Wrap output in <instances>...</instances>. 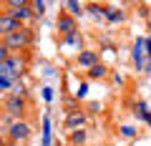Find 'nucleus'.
<instances>
[{
  "label": "nucleus",
  "mask_w": 151,
  "mask_h": 146,
  "mask_svg": "<svg viewBox=\"0 0 151 146\" xmlns=\"http://www.w3.org/2000/svg\"><path fill=\"white\" fill-rule=\"evenodd\" d=\"M108 20H124V13H108Z\"/></svg>",
  "instance_id": "15"
},
{
  "label": "nucleus",
  "mask_w": 151,
  "mask_h": 146,
  "mask_svg": "<svg viewBox=\"0 0 151 146\" xmlns=\"http://www.w3.org/2000/svg\"><path fill=\"white\" fill-rule=\"evenodd\" d=\"M10 86V78H5V76H0V88H8Z\"/></svg>",
  "instance_id": "16"
},
{
  "label": "nucleus",
  "mask_w": 151,
  "mask_h": 146,
  "mask_svg": "<svg viewBox=\"0 0 151 146\" xmlns=\"http://www.w3.org/2000/svg\"><path fill=\"white\" fill-rule=\"evenodd\" d=\"M83 124H86V116H83V114H68V119H65V129H68V131L81 129Z\"/></svg>",
  "instance_id": "6"
},
{
  "label": "nucleus",
  "mask_w": 151,
  "mask_h": 146,
  "mask_svg": "<svg viewBox=\"0 0 151 146\" xmlns=\"http://www.w3.org/2000/svg\"><path fill=\"white\" fill-rule=\"evenodd\" d=\"M88 76H91V78H103V76H106V68H103L101 63H96L91 70H88Z\"/></svg>",
  "instance_id": "10"
},
{
  "label": "nucleus",
  "mask_w": 151,
  "mask_h": 146,
  "mask_svg": "<svg viewBox=\"0 0 151 146\" xmlns=\"http://www.w3.org/2000/svg\"><path fill=\"white\" fill-rule=\"evenodd\" d=\"M8 134H10L13 141H25L28 136H30V124H28V121H13L10 129H8Z\"/></svg>",
  "instance_id": "5"
},
{
  "label": "nucleus",
  "mask_w": 151,
  "mask_h": 146,
  "mask_svg": "<svg viewBox=\"0 0 151 146\" xmlns=\"http://www.w3.org/2000/svg\"><path fill=\"white\" fill-rule=\"evenodd\" d=\"M65 8H68L73 15H81V13H83V10H81V3H73V0H70V3H65Z\"/></svg>",
  "instance_id": "11"
},
{
  "label": "nucleus",
  "mask_w": 151,
  "mask_h": 146,
  "mask_svg": "<svg viewBox=\"0 0 151 146\" xmlns=\"http://www.w3.org/2000/svg\"><path fill=\"white\" fill-rule=\"evenodd\" d=\"M3 108H5L8 116H13V119L23 121V114H25V101H23L20 96H8L5 103H3Z\"/></svg>",
  "instance_id": "3"
},
{
  "label": "nucleus",
  "mask_w": 151,
  "mask_h": 146,
  "mask_svg": "<svg viewBox=\"0 0 151 146\" xmlns=\"http://www.w3.org/2000/svg\"><path fill=\"white\" fill-rule=\"evenodd\" d=\"M149 53H151V40H149Z\"/></svg>",
  "instance_id": "17"
},
{
  "label": "nucleus",
  "mask_w": 151,
  "mask_h": 146,
  "mask_svg": "<svg viewBox=\"0 0 151 146\" xmlns=\"http://www.w3.org/2000/svg\"><path fill=\"white\" fill-rule=\"evenodd\" d=\"M43 8H45V3H33V13H38V15H43Z\"/></svg>",
  "instance_id": "13"
},
{
  "label": "nucleus",
  "mask_w": 151,
  "mask_h": 146,
  "mask_svg": "<svg viewBox=\"0 0 151 146\" xmlns=\"http://www.w3.org/2000/svg\"><path fill=\"white\" fill-rule=\"evenodd\" d=\"M96 60H98L96 50H83V53L78 55V63H81V65H86V68H93V65H96Z\"/></svg>",
  "instance_id": "8"
},
{
  "label": "nucleus",
  "mask_w": 151,
  "mask_h": 146,
  "mask_svg": "<svg viewBox=\"0 0 151 146\" xmlns=\"http://www.w3.org/2000/svg\"><path fill=\"white\" fill-rule=\"evenodd\" d=\"M8 8H10V15L15 18V20H30L35 13H33V5L30 3H25V0H10L8 3Z\"/></svg>",
  "instance_id": "2"
},
{
  "label": "nucleus",
  "mask_w": 151,
  "mask_h": 146,
  "mask_svg": "<svg viewBox=\"0 0 151 146\" xmlns=\"http://www.w3.org/2000/svg\"><path fill=\"white\" fill-rule=\"evenodd\" d=\"M86 139H88V136H86V131H83V129H76V131H70V144H76V146H83V144H86Z\"/></svg>",
  "instance_id": "9"
},
{
  "label": "nucleus",
  "mask_w": 151,
  "mask_h": 146,
  "mask_svg": "<svg viewBox=\"0 0 151 146\" xmlns=\"http://www.w3.org/2000/svg\"><path fill=\"white\" fill-rule=\"evenodd\" d=\"M121 134H124V136H136V129H131V126H124V129H121Z\"/></svg>",
  "instance_id": "14"
},
{
  "label": "nucleus",
  "mask_w": 151,
  "mask_h": 146,
  "mask_svg": "<svg viewBox=\"0 0 151 146\" xmlns=\"http://www.w3.org/2000/svg\"><path fill=\"white\" fill-rule=\"evenodd\" d=\"M20 28H23V23L15 20L10 13H3V15H0V35H3V38L10 35V33H18Z\"/></svg>",
  "instance_id": "4"
},
{
  "label": "nucleus",
  "mask_w": 151,
  "mask_h": 146,
  "mask_svg": "<svg viewBox=\"0 0 151 146\" xmlns=\"http://www.w3.org/2000/svg\"><path fill=\"white\" fill-rule=\"evenodd\" d=\"M8 58H10V50H8L3 43H0V63H3V60H8Z\"/></svg>",
  "instance_id": "12"
},
{
  "label": "nucleus",
  "mask_w": 151,
  "mask_h": 146,
  "mask_svg": "<svg viewBox=\"0 0 151 146\" xmlns=\"http://www.w3.org/2000/svg\"><path fill=\"white\" fill-rule=\"evenodd\" d=\"M30 43H33V33L25 30V28H20L18 33H10V35L3 38V45H5L8 50H23V48H28Z\"/></svg>",
  "instance_id": "1"
},
{
  "label": "nucleus",
  "mask_w": 151,
  "mask_h": 146,
  "mask_svg": "<svg viewBox=\"0 0 151 146\" xmlns=\"http://www.w3.org/2000/svg\"><path fill=\"white\" fill-rule=\"evenodd\" d=\"M58 30H63L65 35H73V30H76V20L70 15H60L58 18Z\"/></svg>",
  "instance_id": "7"
}]
</instances>
